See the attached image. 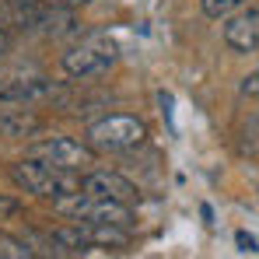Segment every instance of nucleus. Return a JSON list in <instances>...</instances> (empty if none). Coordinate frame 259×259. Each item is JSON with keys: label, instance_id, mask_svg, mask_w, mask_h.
Returning a JSON list of instances; mask_svg holds the SVG:
<instances>
[{"label": "nucleus", "instance_id": "1", "mask_svg": "<svg viewBox=\"0 0 259 259\" xmlns=\"http://www.w3.org/2000/svg\"><path fill=\"white\" fill-rule=\"evenodd\" d=\"M11 182L32 196H42V200H63L70 193H81V179L77 172H60V168H49L35 158H25V161H14L11 165Z\"/></svg>", "mask_w": 259, "mask_h": 259}, {"label": "nucleus", "instance_id": "2", "mask_svg": "<svg viewBox=\"0 0 259 259\" xmlns=\"http://www.w3.org/2000/svg\"><path fill=\"white\" fill-rule=\"evenodd\" d=\"M144 140H147V123L126 112L102 116V119L88 123L84 133V144H91L95 151H130V147H140Z\"/></svg>", "mask_w": 259, "mask_h": 259}, {"label": "nucleus", "instance_id": "3", "mask_svg": "<svg viewBox=\"0 0 259 259\" xmlns=\"http://www.w3.org/2000/svg\"><path fill=\"white\" fill-rule=\"evenodd\" d=\"M56 210L63 217H70V221L133 228V210H130V203H119V200H102V196H88V193H70V196L56 200Z\"/></svg>", "mask_w": 259, "mask_h": 259}, {"label": "nucleus", "instance_id": "4", "mask_svg": "<svg viewBox=\"0 0 259 259\" xmlns=\"http://www.w3.org/2000/svg\"><path fill=\"white\" fill-rule=\"evenodd\" d=\"M53 81L35 63H0V102H46Z\"/></svg>", "mask_w": 259, "mask_h": 259}, {"label": "nucleus", "instance_id": "5", "mask_svg": "<svg viewBox=\"0 0 259 259\" xmlns=\"http://www.w3.org/2000/svg\"><path fill=\"white\" fill-rule=\"evenodd\" d=\"M49 168L60 172H88V165H95V147L91 144H77L70 137H42L35 144H28V154Z\"/></svg>", "mask_w": 259, "mask_h": 259}, {"label": "nucleus", "instance_id": "6", "mask_svg": "<svg viewBox=\"0 0 259 259\" xmlns=\"http://www.w3.org/2000/svg\"><path fill=\"white\" fill-rule=\"evenodd\" d=\"M112 63H116V42L109 35H88V39H81L77 46H70L63 53V70L77 81L102 77Z\"/></svg>", "mask_w": 259, "mask_h": 259}, {"label": "nucleus", "instance_id": "7", "mask_svg": "<svg viewBox=\"0 0 259 259\" xmlns=\"http://www.w3.org/2000/svg\"><path fill=\"white\" fill-rule=\"evenodd\" d=\"M81 193L102 196V200H119V203H137L140 200V189L130 182L126 175L109 172V168H95V172L81 175Z\"/></svg>", "mask_w": 259, "mask_h": 259}, {"label": "nucleus", "instance_id": "8", "mask_svg": "<svg viewBox=\"0 0 259 259\" xmlns=\"http://www.w3.org/2000/svg\"><path fill=\"white\" fill-rule=\"evenodd\" d=\"M224 42L235 53H252L259 46V11L256 7H238L235 14L224 18Z\"/></svg>", "mask_w": 259, "mask_h": 259}, {"label": "nucleus", "instance_id": "9", "mask_svg": "<svg viewBox=\"0 0 259 259\" xmlns=\"http://www.w3.org/2000/svg\"><path fill=\"white\" fill-rule=\"evenodd\" d=\"M81 228V242L84 249H112V252H123L130 249V228H119V224H88V221H74Z\"/></svg>", "mask_w": 259, "mask_h": 259}, {"label": "nucleus", "instance_id": "10", "mask_svg": "<svg viewBox=\"0 0 259 259\" xmlns=\"http://www.w3.org/2000/svg\"><path fill=\"white\" fill-rule=\"evenodd\" d=\"M39 126H42V119L32 116V112H25V109L0 112V137H32Z\"/></svg>", "mask_w": 259, "mask_h": 259}, {"label": "nucleus", "instance_id": "11", "mask_svg": "<svg viewBox=\"0 0 259 259\" xmlns=\"http://www.w3.org/2000/svg\"><path fill=\"white\" fill-rule=\"evenodd\" d=\"M25 245L35 252V259H70V249H63L53 235H35V231H25Z\"/></svg>", "mask_w": 259, "mask_h": 259}, {"label": "nucleus", "instance_id": "12", "mask_svg": "<svg viewBox=\"0 0 259 259\" xmlns=\"http://www.w3.org/2000/svg\"><path fill=\"white\" fill-rule=\"evenodd\" d=\"M0 259H35V252L25 245V238H14V235L0 231Z\"/></svg>", "mask_w": 259, "mask_h": 259}, {"label": "nucleus", "instance_id": "13", "mask_svg": "<svg viewBox=\"0 0 259 259\" xmlns=\"http://www.w3.org/2000/svg\"><path fill=\"white\" fill-rule=\"evenodd\" d=\"M242 4H245V0H200L203 14H207V18H214V21L228 18V14H235V11H238Z\"/></svg>", "mask_w": 259, "mask_h": 259}, {"label": "nucleus", "instance_id": "14", "mask_svg": "<svg viewBox=\"0 0 259 259\" xmlns=\"http://www.w3.org/2000/svg\"><path fill=\"white\" fill-rule=\"evenodd\" d=\"M21 210V203L14 200V196H0V221H7V217H14Z\"/></svg>", "mask_w": 259, "mask_h": 259}, {"label": "nucleus", "instance_id": "15", "mask_svg": "<svg viewBox=\"0 0 259 259\" xmlns=\"http://www.w3.org/2000/svg\"><path fill=\"white\" fill-rule=\"evenodd\" d=\"M242 95H249V98H256V95H259V70H256V74H249V77L242 81Z\"/></svg>", "mask_w": 259, "mask_h": 259}, {"label": "nucleus", "instance_id": "16", "mask_svg": "<svg viewBox=\"0 0 259 259\" xmlns=\"http://www.w3.org/2000/svg\"><path fill=\"white\" fill-rule=\"evenodd\" d=\"M238 245H242V249H249V252H256V238H249L245 231H238Z\"/></svg>", "mask_w": 259, "mask_h": 259}, {"label": "nucleus", "instance_id": "17", "mask_svg": "<svg viewBox=\"0 0 259 259\" xmlns=\"http://www.w3.org/2000/svg\"><path fill=\"white\" fill-rule=\"evenodd\" d=\"M53 4H60V7H70V11H74V7H84V4H91V0H53Z\"/></svg>", "mask_w": 259, "mask_h": 259}, {"label": "nucleus", "instance_id": "18", "mask_svg": "<svg viewBox=\"0 0 259 259\" xmlns=\"http://www.w3.org/2000/svg\"><path fill=\"white\" fill-rule=\"evenodd\" d=\"M11 49V35H7V28H0V56Z\"/></svg>", "mask_w": 259, "mask_h": 259}, {"label": "nucleus", "instance_id": "19", "mask_svg": "<svg viewBox=\"0 0 259 259\" xmlns=\"http://www.w3.org/2000/svg\"><path fill=\"white\" fill-rule=\"evenodd\" d=\"M14 4H53V0H14Z\"/></svg>", "mask_w": 259, "mask_h": 259}]
</instances>
